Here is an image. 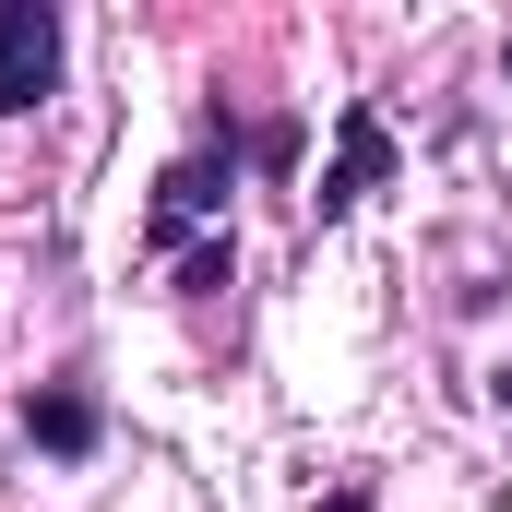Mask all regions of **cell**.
I'll list each match as a JSON object with an SVG mask.
<instances>
[{"instance_id": "1", "label": "cell", "mask_w": 512, "mask_h": 512, "mask_svg": "<svg viewBox=\"0 0 512 512\" xmlns=\"http://www.w3.org/2000/svg\"><path fill=\"white\" fill-rule=\"evenodd\" d=\"M60 84V12L48 0H0V120L36 108Z\"/></svg>"}, {"instance_id": "2", "label": "cell", "mask_w": 512, "mask_h": 512, "mask_svg": "<svg viewBox=\"0 0 512 512\" xmlns=\"http://www.w3.org/2000/svg\"><path fill=\"white\" fill-rule=\"evenodd\" d=\"M382 179H393V131H382V108H346V120H334V167H322V191H310V215L334 227V215H346L358 191H382Z\"/></svg>"}, {"instance_id": "3", "label": "cell", "mask_w": 512, "mask_h": 512, "mask_svg": "<svg viewBox=\"0 0 512 512\" xmlns=\"http://www.w3.org/2000/svg\"><path fill=\"white\" fill-rule=\"evenodd\" d=\"M227 179H239V143H227V131H215L203 155H179V167L155 179V251H167V239H191V227L227 203Z\"/></svg>"}, {"instance_id": "4", "label": "cell", "mask_w": 512, "mask_h": 512, "mask_svg": "<svg viewBox=\"0 0 512 512\" xmlns=\"http://www.w3.org/2000/svg\"><path fill=\"white\" fill-rule=\"evenodd\" d=\"M24 429H36L48 453H96V405H84L72 382H60V393H36V405H24Z\"/></svg>"}]
</instances>
